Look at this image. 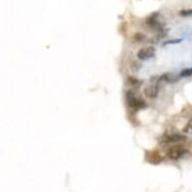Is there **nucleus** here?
<instances>
[{"instance_id": "1", "label": "nucleus", "mask_w": 192, "mask_h": 192, "mask_svg": "<svg viewBox=\"0 0 192 192\" xmlns=\"http://www.w3.org/2000/svg\"><path fill=\"white\" fill-rule=\"evenodd\" d=\"M125 100H126V104H127V106H128V108L130 109V111H133V112H138V111L143 110L148 107L147 103L145 102V100L138 97L135 94V92L132 91L131 89L126 91Z\"/></svg>"}, {"instance_id": "2", "label": "nucleus", "mask_w": 192, "mask_h": 192, "mask_svg": "<svg viewBox=\"0 0 192 192\" xmlns=\"http://www.w3.org/2000/svg\"><path fill=\"white\" fill-rule=\"evenodd\" d=\"M188 152L187 148L182 144H176V145H172L171 147H169L167 150V157L171 160H179L180 158L186 154Z\"/></svg>"}, {"instance_id": "3", "label": "nucleus", "mask_w": 192, "mask_h": 192, "mask_svg": "<svg viewBox=\"0 0 192 192\" xmlns=\"http://www.w3.org/2000/svg\"><path fill=\"white\" fill-rule=\"evenodd\" d=\"M145 160L150 164L157 165V164H160L161 162H163L164 157L161 155V153L159 151L150 150V151H146Z\"/></svg>"}, {"instance_id": "4", "label": "nucleus", "mask_w": 192, "mask_h": 192, "mask_svg": "<svg viewBox=\"0 0 192 192\" xmlns=\"http://www.w3.org/2000/svg\"><path fill=\"white\" fill-rule=\"evenodd\" d=\"M137 57L140 60H147L155 55V48L153 47H145L137 51Z\"/></svg>"}, {"instance_id": "5", "label": "nucleus", "mask_w": 192, "mask_h": 192, "mask_svg": "<svg viewBox=\"0 0 192 192\" xmlns=\"http://www.w3.org/2000/svg\"><path fill=\"white\" fill-rule=\"evenodd\" d=\"M187 138L180 134H169V135H165L162 137V143L165 144H178L182 143V142L186 141Z\"/></svg>"}, {"instance_id": "6", "label": "nucleus", "mask_w": 192, "mask_h": 192, "mask_svg": "<svg viewBox=\"0 0 192 192\" xmlns=\"http://www.w3.org/2000/svg\"><path fill=\"white\" fill-rule=\"evenodd\" d=\"M159 86L157 84H151L144 89V95L148 99H156L159 95Z\"/></svg>"}, {"instance_id": "7", "label": "nucleus", "mask_w": 192, "mask_h": 192, "mask_svg": "<svg viewBox=\"0 0 192 192\" xmlns=\"http://www.w3.org/2000/svg\"><path fill=\"white\" fill-rule=\"evenodd\" d=\"M146 24L152 29H161V24L158 21V13H153L146 19Z\"/></svg>"}, {"instance_id": "8", "label": "nucleus", "mask_w": 192, "mask_h": 192, "mask_svg": "<svg viewBox=\"0 0 192 192\" xmlns=\"http://www.w3.org/2000/svg\"><path fill=\"white\" fill-rule=\"evenodd\" d=\"M126 84H127V86H129V88H131V89H139L142 84V82L138 78H136V76H129L126 80Z\"/></svg>"}, {"instance_id": "9", "label": "nucleus", "mask_w": 192, "mask_h": 192, "mask_svg": "<svg viewBox=\"0 0 192 192\" xmlns=\"http://www.w3.org/2000/svg\"><path fill=\"white\" fill-rule=\"evenodd\" d=\"M160 80H163V82L168 84H174L176 82H178V78L177 76L171 74V72H166V74L160 76Z\"/></svg>"}, {"instance_id": "10", "label": "nucleus", "mask_w": 192, "mask_h": 192, "mask_svg": "<svg viewBox=\"0 0 192 192\" xmlns=\"http://www.w3.org/2000/svg\"><path fill=\"white\" fill-rule=\"evenodd\" d=\"M132 39H133V41H134V42H137V43H140V42H143V41H145V39H146V35H145L144 33H142V32H136V33L133 35Z\"/></svg>"}, {"instance_id": "11", "label": "nucleus", "mask_w": 192, "mask_h": 192, "mask_svg": "<svg viewBox=\"0 0 192 192\" xmlns=\"http://www.w3.org/2000/svg\"><path fill=\"white\" fill-rule=\"evenodd\" d=\"M179 76H181V78H187V76H192V67H188V68H185V70L181 71Z\"/></svg>"}, {"instance_id": "12", "label": "nucleus", "mask_w": 192, "mask_h": 192, "mask_svg": "<svg viewBox=\"0 0 192 192\" xmlns=\"http://www.w3.org/2000/svg\"><path fill=\"white\" fill-rule=\"evenodd\" d=\"M180 14H181L182 16H190V15H192V9L181 10V11H180Z\"/></svg>"}]
</instances>
